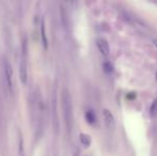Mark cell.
<instances>
[{
	"instance_id": "4fadbf2b",
	"label": "cell",
	"mask_w": 157,
	"mask_h": 156,
	"mask_svg": "<svg viewBox=\"0 0 157 156\" xmlns=\"http://www.w3.org/2000/svg\"><path fill=\"white\" fill-rule=\"evenodd\" d=\"M104 70H105V72H107V73H111V72L113 71V67H112V64L110 62L106 61V62L104 63Z\"/></svg>"
},
{
	"instance_id": "9a60e30c",
	"label": "cell",
	"mask_w": 157,
	"mask_h": 156,
	"mask_svg": "<svg viewBox=\"0 0 157 156\" xmlns=\"http://www.w3.org/2000/svg\"><path fill=\"white\" fill-rule=\"evenodd\" d=\"M155 79L157 80V72H156V75H155Z\"/></svg>"
},
{
	"instance_id": "ba28073f",
	"label": "cell",
	"mask_w": 157,
	"mask_h": 156,
	"mask_svg": "<svg viewBox=\"0 0 157 156\" xmlns=\"http://www.w3.org/2000/svg\"><path fill=\"white\" fill-rule=\"evenodd\" d=\"M60 16H61V21H62L63 27L66 29L68 27V25H70V21H68V14L62 4H60Z\"/></svg>"
},
{
	"instance_id": "8992f818",
	"label": "cell",
	"mask_w": 157,
	"mask_h": 156,
	"mask_svg": "<svg viewBox=\"0 0 157 156\" xmlns=\"http://www.w3.org/2000/svg\"><path fill=\"white\" fill-rule=\"evenodd\" d=\"M96 45H97V48H98V50L101 51V54L103 55V56L107 57L109 56L110 54V47H109V44H108V42L106 41L105 39H98L96 41Z\"/></svg>"
},
{
	"instance_id": "7c38bea8",
	"label": "cell",
	"mask_w": 157,
	"mask_h": 156,
	"mask_svg": "<svg viewBox=\"0 0 157 156\" xmlns=\"http://www.w3.org/2000/svg\"><path fill=\"white\" fill-rule=\"evenodd\" d=\"M150 115L151 117H157V100H154L150 108Z\"/></svg>"
},
{
	"instance_id": "7a4b0ae2",
	"label": "cell",
	"mask_w": 157,
	"mask_h": 156,
	"mask_svg": "<svg viewBox=\"0 0 157 156\" xmlns=\"http://www.w3.org/2000/svg\"><path fill=\"white\" fill-rule=\"evenodd\" d=\"M2 65H3V75H4V80H6V86L8 88L9 92L11 94L13 93V89H14V86H13V69L12 65H11L10 61L8 58L4 57L3 61H2Z\"/></svg>"
},
{
	"instance_id": "30bf717a",
	"label": "cell",
	"mask_w": 157,
	"mask_h": 156,
	"mask_svg": "<svg viewBox=\"0 0 157 156\" xmlns=\"http://www.w3.org/2000/svg\"><path fill=\"white\" fill-rule=\"evenodd\" d=\"M79 140H80L81 144H82L83 146H86V148H89L90 146H91V137H90L88 134H83L81 133L80 135H79Z\"/></svg>"
},
{
	"instance_id": "52a82bcc",
	"label": "cell",
	"mask_w": 157,
	"mask_h": 156,
	"mask_svg": "<svg viewBox=\"0 0 157 156\" xmlns=\"http://www.w3.org/2000/svg\"><path fill=\"white\" fill-rule=\"evenodd\" d=\"M40 34H41V41L42 44H43L44 48H47L48 46V40H47V36H46V30H45V19H44V16L40 17Z\"/></svg>"
},
{
	"instance_id": "277c9868",
	"label": "cell",
	"mask_w": 157,
	"mask_h": 156,
	"mask_svg": "<svg viewBox=\"0 0 157 156\" xmlns=\"http://www.w3.org/2000/svg\"><path fill=\"white\" fill-rule=\"evenodd\" d=\"M103 119H104V124L107 127L109 131L114 129L116 126V120H114L113 115L111 113V111L109 109H103Z\"/></svg>"
},
{
	"instance_id": "8fae6325",
	"label": "cell",
	"mask_w": 157,
	"mask_h": 156,
	"mask_svg": "<svg viewBox=\"0 0 157 156\" xmlns=\"http://www.w3.org/2000/svg\"><path fill=\"white\" fill-rule=\"evenodd\" d=\"M86 120H87L88 123H90V124H94L95 122H96V116H95L94 111L91 110V109H89V110L86 111Z\"/></svg>"
},
{
	"instance_id": "5b68a950",
	"label": "cell",
	"mask_w": 157,
	"mask_h": 156,
	"mask_svg": "<svg viewBox=\"0 0 157 156\" xmlns=\"http://www.w3.org/2000/svg\"><path fill=\"white\" fill-rule=\"evenodd\" d=\"M52 123H54V128L55 131L59 129V120H58V115H57V97H56V91H52Z\"/></svg>"
},
{
	"instance_id": "9c48e42d",
	"label": "cell",
	"mask_w": 157,
	"mask_h": 156,
	"mask_svg": "<svg viewBox=\"0 0 157 156\" xmlns=\"http://www.w3.org/2000/svg\"><path fill=\"white\" fill-rule=\"evenodd\" d=\"M18 156H26L24 138H23V135H21V131H19V129H18Z\"/></svg>"
},
{
	"instance_id": "5bb4252c",
	"label": "cell",
	"mask_w": 157,
	"mask_h": 156,
	"mask_svg": "<svg viewBox=\"0 0 157 156\" xmlns=\"http://www.w3.org/2000/svg\"><path fill=\"white\" fill-rule=\"evenodd\" d=\"M153 43H154V45H155V46H156V48H157V39L154 40V41H153Z\"/></svg>"
},
{
	"instance_id": "3957f363",
	"label": "cell",
	"mask_w": 157,
	"mask_h": 156,
	"mask_svg": "<svg viewBox=\"0 0 157 156\" xmlns=\"http://www.w3.org/2000/svg\"><path fill=\"white\" fill-rule=\"evenodd\" d=\"M27 58H28V55L21 54V62H19V78H21V82H23V83L27 82V78H28Z\"/></svg>"
},
{
	"instance_id": "6da1fadb",
	"label": "cell",
	"mask_w": 157,
	"mask_h": 156,
	"mask_svg": "<svg viewBox=\"0 0 157 156\" xmlns=\"http://www.w3.org/2000/svg\"><path fill=\"white\" fill-rule=\"evenodd\" d=\"M61 102H62V112H63L64 123H65V126L68 134H71L73 128V123H74V115H73L72 96H71L68 89H66V88H63L62 90Z\"/></svg>"
}]
</instances>
